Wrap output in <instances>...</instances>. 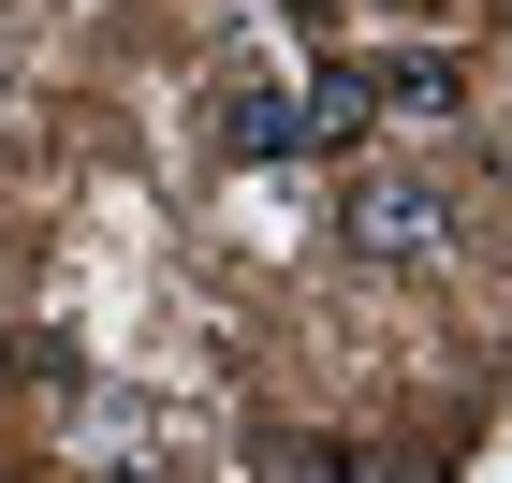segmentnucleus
<instances>
[{"mask_svg": "<svg viewBox=\"0 0 512 483\" xmlns=\"http://www.w3.org/2000/svg\"><path fill=\"white\" fill-rule=\"evenodd\" d=\"M337 235H352L366 264H439V249H454V191H439V176H352Z\"/></svg>", "mask_w": 512, "mask_h": 483, "instance_id": "1", "label": "nucleus"}, {"mask_svg": "<svg viewBox=\"0 0 512 483\" xmlns=\"http://www.w3.org/2000/svg\"><path fill=\"white\" fill-rule=\"evenodd\" d=\"M220 147H235V161H293V147H308L293 88H264V74H249V88H220Z\"/></svg>", "mask_w": 512, "mask_h": 483, "instance_id": "2", "label": "nucleus"}, {"mask_svg": "<svg viewBox=\"0 0 512 483\" xmlns=\"http://www.w3.org/2000/svg\"><path fill=\"white\" fill-rule=\"evenodd\" d=\"M454 59H366V118H454Z\"/></svg>", "mask_w": 512, "mask_h": 483, "instance_id": "3", "label": "nucleus"}, {"mask_svg": "<svg viewBox=\"0 0 512 483\" xmlns=\"http://www.w3.org/2000/svg\"><path fill=\"white\" fill-rule=\"evenodd\" d=\"M293 118H308V147H352V132H366V74H352V59L308 74V88H293Z\"/></svg>", "mask_w": 512, "mask_h": 483, "instance_id": "4", "label": "nucleus"}, {"mask_svg": "<svg viewBox=\"0 0 512 483\" xmlns=\"http://www.w3.org/2000/svg\"><path fill=\"white\" fill-rule=\"evenodd\" d=\"M278 15H337V0H278Z\"/></svg>", "mask_w": 512, "mask_h": 483, "instance_id": "5", "label": "nucleus"}]
</instances>
